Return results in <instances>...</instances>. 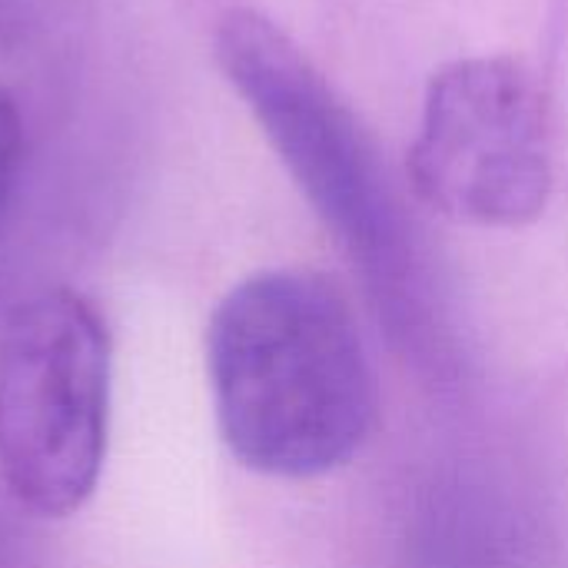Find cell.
<instances>
[{
    "label": "cell",
    "mask_w": 568,
    "mask_h": 568,
    "mask_svg": "<svg viewBox=\"0 0 568 568\" xmlns=\"http://www.w3.org/2000/svg\"><path fill=\"white\" fill-rule=\"evenodd\" d=\"M216 63L323 220L383 276L406 266V226L379 156L310 57L263 13L230 10Z\"/></svg>",
    "instance_id": "cell-3"
},
{
    "label": "cell",
    "mask_w": 568,
    "mask_h": 568,
    "mask_svg": "<svg viewBox=\"0 0 568 568\" xmlns=\"http://www.w3.org/2000/svg\"><path fill=\"white\" fill-rule=\"evenodd\" d=\"M409 176L423 203L476 226L532 223L552 193L549 110L513 57L443 67L426 93Z\"/></svg>",
    "instance_id": "cell-4"
},
{
    "label": "cell",
    "mask_w": 568,
    "mask_h": 568,
    "mask_svg": "<svg viewBox=\"0 0 568 568\" xmlns=\"http://www.w3.org/2000/svg\"><path fill=\"white\" fill-rule=\"evenodd\" d=\"M20 116L13 100L0 90V210L10 200L17 166H20Z\"/></svg>",
    "instance_id": "cell-5"
},
{
    "label": "cell",
    "mask_w": 568,
    "mask_h": 568,
    "mask_svg": "<svg viewBox=\"0 0 568 568\" xmlns=\"http://www.w3.org/2000/svg\"><path fill=\"white\" fill-rule=\"evenodd\" d=\"M113 346L103 313L77 290H43L0 326V476L43 519L97 493L110 439Z\"/></svg>",
    "instance_id": "cell-2"
},
{
    "label": "cell",
    "mask_w": 568,
    "mask_h": 568,
    "mask_svg": "<svg viewBox=\"0 0 568 568\" xmlns=\"http://www.w3.org/2000/svg\"><path fill=\"white\" fill-rule=\"evenodd\" d=\"M216 426L253 473L313 479L349 463L376 426V373L343 290L313 270H266L210 316Z\"/></svg>",
    "instance_id": "cell-1"
}]
</instances>
